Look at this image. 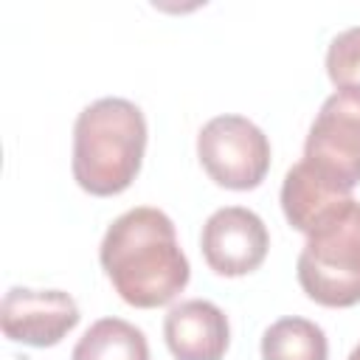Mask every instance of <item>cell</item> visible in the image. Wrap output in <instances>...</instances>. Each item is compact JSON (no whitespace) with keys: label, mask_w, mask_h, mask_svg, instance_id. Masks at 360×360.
Listing matches in <instances>:
<instances>
[{"label":"cell","mask_w":360,"mask_h":360,"mask_svg":"<svg viewBox=\"0 0 360 360\" xmlns=\"http://www.w3.org/2000/svg\"><path fill=\"white\" fill-rule=\"evenodd\" d=\"M98 262L121 301L138 309L174 301L191 276L174 222L152 205L129 208L112 219L101 239Z\"/></svg>","instance_id":"1"},{"label":"cell","mask_w":360,"mask_h":360,"mask_svg":"<svg viewBox=\"0 0 360 360\" xmlns=\"http://www.w3.org/2000/svg\"><path fill=\"white\" fill-rule=\"evenodd\" d=\"M146 149V118L138 104L107 96L87 104L73 124V180L93 197L132 186Z\"/></svg>","instance_id":"2"},{"label":"cell","mask_w":360,"mask_h":360,"mask_svg":"<svg viewBox=\"0 0 360 360\" xmlns=\"http://www.w3.org/2000/svg\"><path fill=\"white\" fill-rule=\"evenodd\" d=\"M298 284L321 307L360 304V202L352 200L323 219L298 253Z\"/></svg>","instance_id":"3"},{"label":"cell","mask_w":360,"mask_h":360,"mask_svg":"<svg viewBox=\"0 0 360 360\" xmlns=\"http://www.w3.org/2000/svg\"><path fill=\"white\" fill-rule=\"evenodd\" d=\"M197 158L208 177L233 191L256 188L270 169V141L245 115H217L197 135Z\"/></svg>","instance_id":"4"},{"label":"cell","mask_w":360,"mask_h":360,"mask_svg":"<svg viewBox=\"0 0 360 360\" xmlns=\"http://www.w3.org/2000/svg\"><path fill=\"white\" fill-rule=\"evenodd\" d=\"M301 160L352 194L360 183V90H335L321 104Z\"/></svg>","instance_id":"5"},{"label":"cell","mask_w":360,"mask_h":360,"mask_svg":"<svg viewBox=\"0 0 360 360\" xmlns=\"http://www.w3.org/2000/svg\"><path fill=\"white\" fill-rule=\"evenodd\" d=\"M270 248V233L259 214L242 205H225L214 211L200 233V250L205 264L225 278L248 276L259 270Z\"/></svg>","instance_id":"6"},{"label":"cell","mask_w":360,"mask_h":360,"mask_svg":"<svg viewBox=\"0 0 360 360\" xmlns=\"http://www.w3.org/2000/svg\"><path fill=\"white\" fill-rule=\"evenodd\" d=\"M79 307L73 295L62 290H28V287H11L3 295L0 307V326L3 335L14 343L25 346H56L76 323H79Z\"/></svg>","instance_id":"7"},{"label":"cell","mask_w":360,"mask_h":360,"mask_svg":"<svg viewBox=\"0 0 360 360\" xmlns=\"http://www.w3.org/2000/svg\"><path fill=\"white\" fill-rule=\"evenodd\" d=\"M163 338L174 360H222L231 343V329L217 304L191 298L166 312Z\"/></svg>","instance_id":"8"},{"label":"cell","mask_w":360,"mask_h":360,"mask_svg":"<svg viewBox=\"0 0 360 360\" xmlns=\"http://www.w3.org/2000/svg\"><path fill=\"white\" fill-rule=\"evenodd\" d=\"M352 200L354 197L349 191L315 174L304 160H298L281 183V211L287 222L301 233H312L323 219H329Z\"/></svg>","instance_id":"9"},{"label":"cell","mask_w":360,"mask_h":360,"mask_svg":"<svg viewBox=\"0 0 360 360\" xmlns=\"http://www.w3.org/2000/svg\"><path fill=\"white\" fill-rule=\"evenodd\" d=\"M70 360H149V343L129 321L101 318L79 338Z\"/></svg>","instance_id":"10"},{"label":"cell","mask_w":360,"mask_h":360,"mask_svg":"<svg viewBox=\"0 0 360 360\" xmlns=\"http://www.w3.org/2000/svg\"><path fill=\"white\" fill-rule=\"evenodd\" d=\"M329 343L318 323L307 318H281L262 335V360H326Z\"/></svg>","instance_id":"11"},{"label":"cell","mask_w":360,"mask_h":360,"mask_svg":"<svg viewBox=\"0 0 360 360\" xmlns=\"http://www.w3.org/2000/svg\"><path fill=\"white\" fill-rule=\"evenodd\" d=\"M326 73L338 90H360V25L340 31L329 42Z\"/></svg>","instance_id":"12"},{"label":"cell","mask_w":360,"mask_h":360,"mask_svg":"<svg viewBox=\"0 0 360 360\" xmlns=\"http://www.w3.org/2000/svg\"><path fill=\"white\" fill-rule=\"evenodd\" d=\"M349 360H360V343L352 349V354H349Z\"/></svg>","instance_id":"13"}]
</instances>
